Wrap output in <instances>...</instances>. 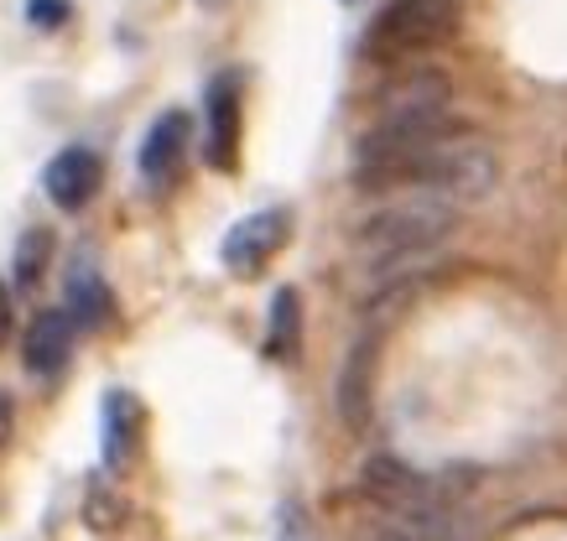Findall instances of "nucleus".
Segmentation results:
<instances>
[{"mask_svg":"<svg viewBox=\"0 0 567 541\" xmlns=\"http://www.w3.org/2000/svg\"><path fill=\"white\" fill-rule=\"evenodd\" d=\"M17 329V308H11V287L0 281V350H6V339Z\"/></svg>","mask_w":567,"mask_h":541,"instance_id":"19","label":"nucleus"},{"mask_svg":"<svg viewBox=\"0 0 567 541\" xmlns=\"http://www.w3.org/2000/svg\"><path fill=\"white\" fill-rule=\"evenodd\" d=\"M276 541H318V537H312L308 510L287 500V506H281V526H276Z\"/></svg>","mask_w":567,"mask_h":541,"instance_id":"18","label":"nucleus"},{"mask_svg":"<svg viewBox=\"0 0 567 541\" xmlns=\"http://www.w3.org/2000/svg\"><path fill=\"white\" fill-rule=\"evenodd\" d=\"M458 6L453 0H391L360 37L364 63H406L453 37Z\"/></svg>","mask_w":567,"mask_h":541,"instance_id":"3","label":"nucleus"},{"mask_svg":"<svg viewBox=\"0 0 567 541\" xmlns=\"http://www.w3.org/2000/svg\"><path fill=\"white\" fill-rule=\"evenodd\" d=\"M100 454H104V469L121 474L131 469V458L141 448V433H146V412L131 391H104V406H100Z\"/></svg>","mask_w":567,"mask_h":541,"instance_id":"10","label":"nucleus"},{"mask_svg":"<svg viewBox=\"0 0 567 541\" xmlns=\"http://www.w3.org/2000/svg\"><path fill=\"white\" fill-rule=\"evenodd\" d=\"M52 261V235L48 229H27L17 245V287H37Z\"/></svg>","mask_w":567,"mask_h":541,"instance_id":"16","label":"nucleus"},{"mask_svg":"<svg viewBox=\"0 0 567 541\" xmlns=\"http://www.w3.org/2000/svg\"><path fill=\"white\" fill-rule=\"evenodd\" d=\"M240 73H219L204 94V115H208V136H204V157L214 173H235L240 167Z\"/></svg>","mask_w":567,"mask_h":541,"instance_id":"7","label":"nucleus"},{"mask_svg":"<svg viewBox=\"0 0 567 541\" xmlns=\"http://www.w3.org/2000/svg\"><path fill=\"white\" fill-rule=\"evenodd\" d=\"M188 136H193V121L188 110H162L152 121V131H146V141H141V177L152 183V188H167L177 177V167H183V157H188Z\"/></svg>","mask_w":567,"mask_h":541,"instance_id":"9","label":"nucleus"},{"mask_svg":"<svg viewBox=\"0 0 567 541\" xmlns=\"http://www.w3.org/2000/svg\"><path fill=\"white\" fill-rule=\"evenodd\" d=\"M364 495L375 500L385 516H395V526H406V531H422V537H437L443 531V506H437V495H432V485L422 479L416 469H406L401 458L380 454L364 464Z\"/></svg>","mask_w":567,"mask_h":541,"instance_id":"5","label":"nucleus"},{"mask_svg":"<svg viewBox=\"0 0 567 541\" xmlns=\"http://www.w3.org/2000/svg\"><path fill=\"white\" fill-rule=\"evenodd\" d=\"M63 313L73 318V329H104L110 318H115V298H110V287L94 266H73L69 277V308Z\"/></svg>","mask_w":567,"mask_h":541,"instance_id":"13","label":"nucleus"},{"mask_svg":"<svg viewBox=\"0 0 567 541\" xmlns=\"http://www.w3.org/2000/svg\"><path fill=\"white\" fill-rule=\"evenodd\" d=\"M11 427H17V412H11V396L0 391V448H6V437H11Z\"/></svg>","mask_w":567,"mask_h":541,"instance_id":"20","label":"nucleus"},{"mask_svg":"<svg viewBox=\"0 0 567 541\" xmlns=\"http://www.w3.org/2000/svg\"><path fill=\"white\" fill-rule=\"evenodd\" d=\"M100 183H104V162H100V152H89V146H63V152L48 162V173H42V188H48V198L63 214L89 209V198L100 193Z\"/></svg>","mask_w":567,"mask_h":541,"instance_id":"8","label":"nucleus"},{"mask_svg":"<svg viewBox=\"0 0 567 541\" xmlns=\"http://www.w3.org/2000/svg\"><path fill=\"white\" fill-rule=\"evenodd\" d=\"M375 100H380V115H395V110H443L453 100V84H447L443 69H416L391 79Z\"/></svg>","mask_w":567,"mask_h":541,"instance_id":"12","label":"nucleus"},{"mask_svg":"<svg viewBox=\"0 0 567 541\" xmlns=\"http://www.w3.org/2000/svg\"><path fill=\"white\" fill-rule=\"evenodd\" d=\"M73 354V318L63 313V308H48V313L32 318V329H27V344H21V360H27V370L32 375H63V365H69Z\"/></svg>","mask_w":567,"mask_h":541,"instance_id":"11","label":"nucleus"},{"mask_svg":"<svg viewBox=\"0 0 567 541\" xmlns=\"http://www.w3.org/2000/svg\"><path fill=\"white\" fill-rule=\"evenodd\" d=\"M458 229V209L443 204V198H406V204H391V209L370 214L360 229H354V256H360L375 277H391L401 266L422 261L427 250L453 240Z\"/></svg>","mask_w":567,"mask_h":541,"instance_id":"2","label":"nucleus"},{"mask_svg":"<svg viewBox=\"0 0 567 541\" xmlns=\"http://www.w3.org/2000/svg\"><path fill=\"white\" fill-rule=\"evenodd\" d=\"M370 370H375V344L364 339V344L349 350V365H344V375H339V417H344L349 427H364V422H370Z\"/></svg>","mask_w":567,"mask_h":541,"instance_id":"14","label":"nucleus"},{"mask_svg":"<svg viewBox=\"0 0 567 541\" xmlns=\"http://www.w3.org/2000/svg\"><path fill=\"white\" fill-rule=\"evenodd\" d=\"M297 350H302V298H297V287H281L271 298L266 354H271L276 365H287V360H297Z\"/></svg>","mask_w":567,"mask_h":541,"instance_id":"15","label":"nucleus"},{"mask_svg":"<svg viewBox=\"0 0 567 541\" xmlns=\"http://www.w3.org/2000/svg\"><path fill=\"white\" fill-rule=\"evenodd\" d=\"M468 125L453 110H395L380 115L354 146V188L360 193H391V188H416L422 162L443 146V141L464 136Z\"/></svg>","mask_w":567,"mask_h":541,"instance_id":"1","label":"nucleus"},{"mask_svg":"<svg viewBox=\"0 0 567 541\" xmlns=\"http://www.w3.org/2000/svg\"><path fill=\"white\" fill-rule=\"evenodd\" d=\"M198 6H204V11H224V6H229V0H198Z\"/></svg>","mask_w":567,"mask_h":541,"instance_id":"21","label":"nucleus"},{"mask_svg":"<svg viewBox=\"0 0 567 541\" xmlns=\"http://www.w3.org/2000/svg\"><path fill=\"white\" fill-rule=\"evenodd\" d=\"M287 235H292V214L287 209H260V214L240 219V225L224 235L219 256L235 277H260V271L271 266L276 250L287 245Z\"/></svg>","mask_w":567,"mask_h":541,"instance_id":"6","label":"nucleus"},{"mask_svg":"<svg viewBox=\"0 0 567 541\" xmlns=\"http://www.w3.org/2000/svg\"><path fill=\"white\" fill-rule=\"evenodd\" d=\"M339 6H360V0H339Z\"/></svg>","mask_w":567,"mask_h":541,"instance_id":"22","label":"nucleus"},{"mask_svg":"<svg viewBox=\"0 0 567 541\" xmlns=\"http://www.w3.org/2000/svg\"><path fill=\"white\" fill-rule=\"evenodd\" d=\"M69 17H73L69 0H27V21L37 32H58V27H69Z\"/></svg>","mask_w":567,"mask_h":541,"instance_id":"17","label":"nucleus"},{"mask_svg":"<svg viewBox=\"0 0 567 541\" xmlns=\"http://www.w3.org/2000/svg\"><path fill=\"white\" fill-rule=\"evenodd\" d=\"M416 188L427 193V198H443V204H453V209L484 204V198L499 188V157L489 152V146H484V141H474L464 131V136L443 141V146H437V152L422 162Z\"/></svg>","mask_w":567,"mask_h":541,"instance_id":"4","label":"nucleus"}]
</instances>
